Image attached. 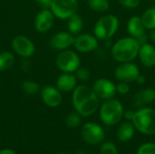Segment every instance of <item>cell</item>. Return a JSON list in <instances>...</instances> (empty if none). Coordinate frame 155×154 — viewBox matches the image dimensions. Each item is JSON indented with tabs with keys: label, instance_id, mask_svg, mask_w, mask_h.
<instances>
[{
	"label": "cell",
	"instance_id": "obj_18",
	"mask_svg": "<svg viewBox=\"0 0 155 154\" xmlns=\"http://www.w3.org/2000/svg\"><path fill=\"white\" fill-rule=\"evenodd\" d=\"M77 86V79L73 73L62 74L56 81V88L62 93H69Z\"/></svg>",
	"mask_w": 155,
	"mask_h": 154
},
{
	"label": "cell",
	"instance_id": "obj_33",
	"mask_svg": "<svg viewBox=\"0 0 155 154\" xmlns=\"http://www.w3.org/2000/svg\"><path fill=\"white\" fill-rule=\"evenodd\" d=\"M134 113L132 110H126L125 112H124V117L127 120V121H133L134 116Z\"/></svg>",
	"mask_w": 155,
	"mask_h": 154
},
{
	"label": "cell",
	"instance_id": "obj_3",
	"mask_svg": "<svg viewBox=\"0 0 155 154\" xmlns=\"http://www.w3.org/2000/svg\"><path fill=\"white\" fill-rule=\"evenodd\" d=\"M124 107L116 99L105 100L100 108V118L104 124L113 126L117 124L124 117Z\"/></svg>",
	"mask_w": 155,
	"mask_h": 154
},
{
	"label": "cell",
	"instance_id": "obj_36",
	"mask_svg": "<svg viewBox=\"0 0 155 154\" xmlns=\"http://www.w3.org/2000/svg\"><path fill=\"white\" fill-rule=\"evenodd\" d=\"M150 38H151V40L153 42L155 43V28L151 30V32H150Z\"/></svg>",
	"mask_w": 155,
	"mask_h": 154
},
{
	"label": "cell",
	"instance_id": "obj_24",
	"mask_svg": "<svg viewBox=\"0 0 155 154\" xmlns=\"http://www.w3.org/2000/svg\"><path fill=\"white\" fill-rule=\"evenodd\" d=\"M89 7L97 13H104L110 8L108 0H88Z\"/></svg>",
	"mask_w": 155,
	"mask_h": 154
},
{
	"label": "cell",
	"instance_id": "obj_12",
	"mask_svg": "<svg viewBox=\"0 0 155 154\" xmlns=\"http://www.w3.org/2000/svg\"><path fill=\"white\" fill-rule=\"evenodd\" d=\"M73 45L80 53H90L97 48L98 39L90 34H79L74 37Z\"/></svg>",
	"mask_w": 155,
	"mask_h": 154
},
{
	"label": "cell",
	"instance_id": "obj_31",
	"mask_svg": "<svg viewBox=\"0 0 155 154\" xmlns=\"http://www.w3.org/2000/svg\"><path fill=\"white\" fill-rule=\"evenodd\" d=\"M119 3L126 8H136L141 4V0H118Z\"/></svg>",
	"mask_w": 155,
	"mask_h": 154
},
{
	"label": "cell",
	"instance_id": "obj_34",
	"mask_svg": "<svg viewBox=\"0 0 155 154\" xmlns=\"http://www.w3.org/2000/svg\"><path fill=\"white\" fill-rule=\"evenodd\" d=\"M138 84H143L144 83H145V77L143 75V74H140V75L137 77V79H136V81H135Z\"/></svg>",
	"mask_w": 155,
	"mask_h": 154
},
{
	"label": "cell",
	"instance_id": "obj_28",
	"mask_svg": "<svg viewBox=\"0 0 155 154\" xmlns=\"http://www.w3.org/2000/svg\"><path fill=\"white\" fill-rule=\"evenodd\" d=\"M100 154H118L116 146L112 143H104L100 148Z\"/></svg>",
	"mask_w": 155,
	"mask_h": 154
},
{
	"label": "cell",
	"instance_id": "obj_4",
	"mask_svg": "<svg viewBox=\"0 0 155 154\" xmlns=\"http://www.w3.org/2000/svg\"><path fill=\"white\" fill-rule=\"evenodd\" d=\"M133 124L135 129L143 134H155V110L142 107L134 113Z\"/></svg>",
	"mask_w": 155,
	"mask_h": 154
},
{
	"label": "cell",
	"instance_id": "obj_22",
	"mask_svg": "<svg viewBox=\"0 0 155 154\" xmlns=\"http://www.w3.org/2000/svg\"><path fill=\"white\" fill-rule=\"evenodd\" d=\"M142 21L145 26L146 29L148 30H152V29H154L155 28V7H150L148 9H146L142 16Z\"/></svg>",
	"mask_w": 155,
	"mask_h": 154
},
{
	"label": "cell",
	"instance_id": "obj_17",
	"mask_svg": "<svg viewBox=\"0 0 155 154\" xmlns=\"http://www.w3.org/2000/svg\"><path fill=\"white\" fill-rule=\"evenodd\" d=\"M138 57L143 66L147 68L153 67L155 65V47L148 43L142 44L140 46Z\"/></svg>",
	"mask_w": 155,
	"mask_h": 154
},
{
	"label": "cell",
	"instance_id": "obj_37",
	"mask_svg": "<svg viewBox=\"0 0 155 154\" xmlns=\"http://www.w3.org/2000/svg\"><path fill=\"white\" fill-rule=\"evenodd\" d=\"M57 154H66V153H57Z\"/></svg>",
	"mask_w": 155,
	"mask_h": 154
},
{
	"label": "cell",
	"instance_id": "obj_5",
	"mask_svg": "<svg viewBox=\"0 0 155 154\" xmlns=\"http://www.w3.org/2000/svg\"><path fill=\"white\" fill-rule=\"evenodd\" d=\"M119 27V19L114 15H106L97 20L94 33L98 40H108L115 34Z\"/></svg>",
	"mask_w": 155,
	"mask_h": 154
},
{
	"label": "cell",
	"instance_id": "obj_13",
	"mask_svg": "<svg viewBox=\"0 0 155 154\" xmlns=\"http://www.w3.org/2000/svg\"><path fill=\"white\" fill-rule=\"evenodd\" d=\"M127 30L130 34V35L135 39H137L140 44L146 43L147 37L145 34V26L142 21L141 16H133L129 19L127 23Z\"/></svg>",
	"mask_w": 155,
	"mask_h": 154
},
{
	"label": "cell",
	"instance_id": "obj_9",
	"mask_svg": "<svg viewBox=\"0 0 155 154\" xmlns=\"http://www.w3.org/2000/svg\"><path fill=\"white\" fill-rule=\"evenodd\" d=\"M140 75V70L138 66L132 62L120 63L114 70V76L119 82L133 83L135 82Z\"/></svg>",
	"mask_w": 155,
	"mask_h": 154
},
{
	"label": "cell",
	"instance_id": "obj_32",
	"mask_svg": "<svg viewBox=\"0 0 155 154\" xmlns=\"http://www.w3.org/2000/svg\"><path fill=\"white\" fill-rule=\"evenodd\" d=\"M35 2L41 9H51L53 0H35Z\"/></svg>",
	"mask_w": 155,
	"mask_h": 154
},
{
	"label": "cell",
	"instance_id": "obj_1",
	"mask_svg": "<svg viewBox=\"0 0 155 154\" xmlns=\"http://www.w3.org/2000/svg\"><path fill=\"white\" fill-rule=\"evenodd\" d=\"M99 100L92 87L87 85H77L73 91V105L75 111L83 117H89L97 111Z\"/></svg>",
	"mask_w": 155,
	"mask_h": 154
},
{
	"label": "cell",
	"instance_id": "obj_21",
	"mask_svg": "<svg viewBox=\"0 0 155 154\" xmlns=\"http://www.w3.org/2000/svg\"><path fill=\"white\" fill-rule=\"evenodd\" d=\"M67 27L69 32L72 34H79L84 27V20L83 18L77 15L74 14V15H72L71 17L68 18V24H67Z\"/></svg>",
	"mask_w": 155,
	"mask_h": 154
},
{
	"label": "cell",
	"instance_id": "obj_25",
	"mask_svg": "<svg viewBox=\"0 0 155 154\" xmlns=\"http://www.w3.org/2000/svg\"><path fill=\"white\" fill-rule=\"evenodd\" d=\"M22 90L26 94H29V95H32V94H35L36 93H38L39 91V85L38 84H36L35 82L34 81H31V80H25L22 83Z\"/></svg>",
	"mask_w": 155,
	"mask_h": 154
},
{
	"label": "cell",
	"instance_id": "obj_6",
	"mask_svg": "<svg viewBox=\"0 0 155 154\" xmlns=\"http://www.w3.org/2000/svg\"><path fill=\"white\" fill-rule=\"evenodd\" d=\"M57 67L64 73H74L80 67L79 55L71 50H63L60 52L55 59Z\"/></svg>",
	"mask_w": 155,
	"mask_h": 154
},
{
	"label": "cell",
	"instance_id": "obj_7",
	"mask_svg": "<svg viewBox=\"0 0 155 154\" xmlns=\"http://www.w3.org/2000/svg\"><path fill=\"white\" fill-rule=\"evenodd\" d=\"M77 8V0H53L51 5V11L59 19H68L76 14Z\"/></svg>",
	"mask_w": 155,
	"mask_h": 154
},
{
	"label": "cell",
	"instance_id": "obj_14",
	"mask_svg": "<svg viewBox=\"0 0 155 154\" xmlns=\"http://www.w3.org/2000/svg\"><path fill=\"white\" fill-rule=\"evenodd\" d=\"M54 15L51 9H41L35 19V27L39 33H46L54 25Z\"/></svg>",
	"mask_w": 155,
	"mask_h": 154
},
{
	"label": "cell",
	"instance_id": "obj_10",
	"mask_svg": "<svg viewBox=\"0 0 155 154\" xmlns=\"http://www.w3.org/2000/svg\"><path fill=\"white\" fill-rule=\"evenodd\" d=\"M92 89L99 99L104 101L114 98L116 93V85L112 81L105 78L96 80L94 83Z\"/></svg>",
	"mask_w": 155,
	"mask_h": 154
},
{
	"label": "cell",
	"instance_id": "obj_20",
	"mask_svg": "<svg viewBox=\"0 0 155 154\" xmlns=\"http://www.w3.org/2000/svg\"><path fill=\"white\" fill-rule=\"evenodd\" d=\"M134 129H135L134 125L130 122H125L122 123L118 127L116 132L118 140L124 143L130 141L134 135Z\"/></svg>",
	"mask_w": 155,
	"mask_h": 154
},
{
	"label": "cell",
	"instance_id": "obj_23",
	"mask_svg": "<svg viewBox=\"0 0 155 154\" xmlns=\"http://www.w3.org/2000/svg\"><path fill=\"white\" fill-rule=\"evenodd\" d=\"M15 64V56L10 52L0 53V71H6L10 69Z\"/></svg>",
	"mask_w": 155,
	"mask_h": 154
},
{
	"label": "cell",
	"instance_id": "obj_35",
	"mask_svg": "<svg viewBox=\"0 0 155 154\" xmlns=\"http://www.w3.org/2000/svg\"><path fill=\"white\" fill-rule=\"evenodd\" d=\"M0 154H16L13 150H10V149H5V150H2L0 151Z\"/></svg>",
	"mask_w": 155,
	"mask_h": 154
},
{
	"label": "cell",
	"instance_id": "obj_29",
	"mask_svg": "<svg viewBox=\"0 0 155 154\" xmlns=\"http://www.w3.org/2000/svg\"><path fill=\"white\" fill-rule=\"evenodd\" d=\"M136 154H155V143H147L141 145Z\"/></svg>",
	"mask_w": 155,
	"mask_h": 154
},
{
	"label": "cell",
	"instance_id": "obj_30",
	"mask_svg": "<svg viewBox=\"0 0 155 154\" xmlns=\"http://www.w3.org/2000/svg\"><path fill=\"white\" fill-rule=\"evenodd\" d=\"M130 91V86L128 83L125 82H119V84L116 85V93L124 95L126 93H128Z\"/></svg>",
	"mask_w": 155,
	"mask_h": 154
},
{
	"label": "cell",
	"instance_id": "obj_11",
	"mask_svg": "<svg viewBox=\"0 0 155 154\" xmlns=\"http://www.w3.org/2000/svg\"><path fill=\"white\" fill-rule=\"evenodd\" d=\"M12 47L18 55L24 58L31 57L35 52L34 43L25 35L15 36L12 41Z\"/></svg>",
	"mask_w": 155,
	"mask_h": 154
},
{
	"label": "cell",
	"instance_id": "obj_16",
	"mask_svg": "<svg viewBox=\"0 0 155 154\" xmlns=\"http://www.w3.org/2000/svg\"><path fill=\"white\" fill-rule=\"evenodd\" d=\"M41 96L43 102L49 107H57L61 104L63 97L61 92L54 86L46 85L43 88L41 92Z\"/></svg>",
	"mask_w": 155,
	"mask_h": 154
},
{
	"label": "cell",
	"instance_id": "obj_15",
	"mask_svg": "<svg viewBox=\"0 0 155 154\" xmlns=\"http://www.w3.org/2000/svg\"><path fill=\"white\" fill-rule=\"evenodd\" d=\"M74 40V34H72L70 32H59L54 34L51 37L49 44L52 48L55 50L63 51L73 45Z\"/></svg>",
	"mask_w": 155,
	"mask_h": 154
},
{
	"label": "cell",
	"instance_id": "obj_19",
	"mask_svg": "<svg viewBox=\"0 0 155 154\" xmlns=\"http://www.w3.org/2000/svg\"><path fill=\"white\" fill-rule=\"evenodd\" d=\"M155 101V90L146 88L135 93L133 99V105L136 108H142Z\"/></svg>",
	"mask_w": 155,
	"mask_h": 154
},
{
	"label": "cell",
	"instance_id": "obj_2",
	"mask_svg": "<svg viewBox=\"0 0 155 154\" xmlns=\"http://www.w3.org/2000/svg\"><path fill=\"white\" fill-rule=\"evenodd\" d=\"M141 44L132 37H123L116 41L112 47V56L118 63H128L134 61L139 54Z\"/></svg>",
	"mask_w": 155,
	"mask_h": 154
},
{
	"label": "cell",
	"instance_id": "obj_8",
	"mask_svg": "<svg viewBox=\"0 0 155 154\" xmlns=\"http://www.w3.org/2000/svg\"><path fill=\"white\" fill-rule=\"evenodd\" d=\"M81 134L85 143L91 145H98L104 140V129L95 123H86L83 125Z\"/></svg>",
	"mask_w": 155,
	"mask_h": 154
},
{
	"label": "cell",
	"instance_id": "obj_27",
	"mask_svg": "<svg viewBox=\"0 0 155 154\" xmlns=\"http://www.w3.org/2000/svg\"><path fill=\"white\" fill-rule=\"evenodd\" d=\"M74 73H75L74 75H75L76 79L81 82H84V83L87 82L91 77L90 71L85 67H79Z\"/></svg>",
	"mask_w": 155,
	"mask_h": 154
},
{
	"label": "cell",
	"instance_id": "obj_26",
	"mask_svg": "<svg viewBox=\"0 0 155 154\" xmlns=\"http://www.w3.org/2000/svg\"><path fill=\"white\" fill-rule=\"evenodd\" d=\"M81 122H82V115L79 114L77 112L71 113L70 114H68V116L65 119L66 126L71 129L78 127L81 124Z\"/></svg>",
	"mask_w": 155,
	"mask_h": 154
}]
</instances>
